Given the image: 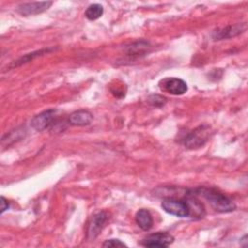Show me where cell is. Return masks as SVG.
<instances>
[{"instance_id": "obj_1", "label": "cell", "mask_w": 248, "mask_h": 248, "mask_svg": "<svg viewBox=\"0 0 248 248\" xmlns=\"http://www.w3.org/2000/svg\"><path fill=\"white\" fill-rule=\"evenodd\" d=\"M198 195L203 197L211 205V207L217 212L228 213L235 210V203L223 193L213 189L206 187H200L194 191Z\"/></svg>"}, {"instance_id": "obj_2", "label": "cell", "mask_w": 248, "mask_h": 248, "mask_svg": "<svg viewBox=\"0 0 248 248\" xmlns=\"http://www.w3.org/2000/svg\"><path fill=\"white\" fill-rule=\"evenodd\" d=\"M162 208L169 214L177 217H189L190 216V206L186 200L176 199V198H165L161 203Z\"/></svg>"}, {"instance_id": "obj_3", "label": "cell", "mask_w": 248, "mask_h": 248, "mask_svg": "<svg viewBox=\"0 0 248 248\" xmlns=\"http://www.w3.org/2000/svg\"><path fill=\"white\" fill-rule=\"evenodd\" d=\"M209 127L206 125L200 126L195 130L191 131L184 139V145L187 148H199L202 146L208 140Z\"/></svg>"}, {"instance_id": "obj_4", "label": "cell", "mask_w": 248, "mask_h": 248, "mask_svg": "<svg viewBox=\"0 0 248 248\" xmlns=\"http://www.w3.org/2000/svg\"><path fill=\"white\" fill-rule=\"evenodd\" d=\"M174 240V237L166 232L151 233L141 240V245L145 247H168Z\"/></svg>"}, {"instance_id": "obj_5", "label": "cell", "mask_w": 248, "mask_h": 248, "mask_svg": "<svg viewBox=\"0 0 248 248\" xmlns=\"http://www.w3.org/2000/svg\"><path fill=\"white\" fill-rule=\"evenodd\" d=\"M160 88L171 95H183L188 90L187 83L178 78H167L161 80Z\"/></svg>"}, {"instance_id": "obj_6", "label": "cell", "mask_w": 248, "mask_h": 248, "mask_svg": "<svg viewBox=\"0 0 248 248\" xmlns=\"http://www.w3.org/2000/svg\"><path fill=\"white\" fill-rule=\"evenodd\" d=\"M57 109L54 108H49L47 110H45L37 115H35L32 120H31V126L36 130V131H43L46 129L48 126L52 124L54 121V118L56 116Z\"/></svg>"}, {"instance_id": "obj_7", "label": "cell", "mask_w": 248, "mask_h": 248, "mask_svg": "<svg viewBox=\"0 0 248 248\" xmlns=\"http://www.w3.org/2000/svg\"><path fill=\"white\" fill-rule=\"evenodd\" d=\"M52 5L51 1L46 2H31L23 3L17 7V12L22 16H32L38 15L46 11Z\"/></svg>"}, {"instance_id": "obj_8", "label": "cell", "mask_w": 248, "mask_h": 248, "mask_svg": "<svg viewBox=\"0 0 248 248\" xmlns=\"http://www.w3.org/2000/svg\"><path fill=\"white\" fill-rule=\"evenodd\" d=\"M108 221V214L105 211H101L97 214H95L92 218L91 223L88 226L87 231V236L89 239H95L102 229L104 228L106 222Z\"/></svg>"}, {"instance_id": "obj_9", "label": "cell", "mask_w": 248, "mask_h": 248, "mask_svg": "<svg viewBox=\"0 0 248 248\" xmlns=\"http://www.w3.org/2000/svg\"><path fill=\"white\" fill-rule=\"evenodd\" d=\"M93 120V114L86 109H78L69 115V123L73 126H87Z\"/></svg>"}, {"instance_id": "obj_10", "label": "cell", "mask_w": 248, "mask_h": 248, "mask_svg": "<svg viewBox=\"0 0 248 248\" xmlns=\"http://www.w3.org/2000/svg\"><path fill=\"white\" fill-rule=\"evenodd\" d=\"M245 30H246V24L245 23L231 25V26H227L223 29H220L218 31H215L214 35H213V38H214V40L228 39V38L237 36L240 33L244 32Z\"/></svg>"}, {"instance_id": "obj_11", "label": "cell", "mask_w": 248, "mask_h": 248, "mask_svg": "<svg viewBox=\"0 0 248 248\" xmlns=\"http://www.w3.org/2000/svg\"><path fill=\"white\" fill-rule=\"evenodd\" d=\"M135 220H136L137 225L141 230H143L145 232L149 231L153 226L152 216H151L150 212L145 208H141L137 211V213L135 215Z\"/></svg>"}, {"instance_id": "obj_12", "label": "cell", "mask_w": 248, "mask_h": 248, "mask_svg": "<svg viewBox=\"0 0 248 248\" xmlns=\"http://www.w3.org/2000/svg\"><path fill=\"white\" fill-rule=\"evenodd\" d=\"M149 44L146 42H138L135 44H132L130 46L127 47V54L130 56H140L148 52Z\"/></svg>"}, {"instance_id": "obj_13", "label": "cell", "mask_w": 248, "mask_h": 248, "mask_svg": "<svg viewBox=\"0 0 248 248\" xmlns=\"http://www.w3.org/2000/svg\"><path fill=\"white\" fill-rule=\"evenodd\" d=\"M53 48H45V49H40V50H37V51H34V52H31V53H28V54H25L24 56H22L21 58H19L18 60L15 61V63H13L10 68H14V67H17V66H20L24 63H27L29 62L30 60L38 57V56H41L45 53H47L49 52L50 50H52Z\"/></svg>"}, {"instance_id": "obj_14", "label": "cell", "mask_w": 248, "mask_h": 248, "mask_svg": "<svg viewBox=\"0 0 248 248\" xmlns=\"http://www.w3.org/2000/svg\"><path fill=\"white\" fill-rule=\"evenodd\" d=\"M104 13V8L100 4H91L85 11V16L89 20H96L102 16Z\"/></svg>"}, {"instance_id": "obj_15", "label": "cell", "mask_w": 248, "mask_h": 248, "mask_svg": "<svg viewBox=\"0 0 248 248\" xmlns=\"http://www.w3.org/2000/svg\"><path fill=\"white\" fill-rule=\"evenodd\" d=\"M167 99L161 95H151L148 97V103L155 107H162L166 104Z\"/></svg>"}, {"instance_id": "obj_16", "label": "cell", "mask_w": 248, "mask_h": 248, "mask_svg": "<svg viewBox=\"0 0 248 248\" xmlns=\"http://www.w3.org/2000/svg\"><path fill=\"white\" fill-rule=\"evenodd\" d=\"M104 247H127V245L122 242L120 239H116V238H111V239H108L103 243Z\"/></svg>"}, {"instance_id": "obj_17", "label": "cell", "mask_w": 248, "mask_h": 248, "mask_svg": "<svg viewBox=\"0 0 248 248\" xmlns=\"http://www.w3.org/2000/svg\"><path fill=\"white\" fill-rule=\"evenodd\" d=\"M8 208H9L8 201L4 197H1V213H4V211H6Z\"/></svg>"}]
</instances>
